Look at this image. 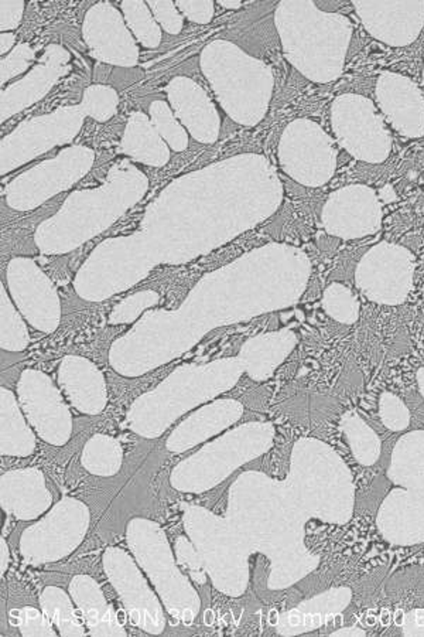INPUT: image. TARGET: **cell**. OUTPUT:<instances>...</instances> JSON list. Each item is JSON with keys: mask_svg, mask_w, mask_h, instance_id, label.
<instances>
[{"mask_svg": "<svg viewBox=\"0 0 424 637\" xmlns=\"http://www.w3.org/2000/svg\"><path fill=\"white\" fill-rule=\"evenodd\" d=\"M91 513L76 498H63L43 520L23 531L20 548L30 565L56 563L74 552L87 536Z\"/></svg>", "mask_w": 424, "mask_h": 637, "instance_id": "obj_1", "label": "cell"}, {"mask_svg": "<svg viewBox=\"0 0 424 637\" xmlns=\"http://www.w3.org/2000/svg\"><path fill=\"white\" fill-rule=\"evenodd\" d=\"M102 564L134 626L149 634L163 633L166 629L163 607L130 555L122 548L109 547L102 555Z\"/></svg>", "mask_w": 424, "mask_h": 637, "instance_id": "obj_2", "label": "cell"}, {"mask_svg": "<svg viewBox=\"0 0 424 637\" xmlns=\"http://www.w3.org/2000/svg\"><path fill=\"white\" fill-rule=\"evenodd\" d=\"M68 592L89 636H127L114 605L106 600L99 583L92 576L85 574L72 576Z\"/></svg>", "mask_w": 424, "mask_h": 637, "instance_id": "obj_3", "label": "cell"}, {"mask_svg": "<svg viewBox=\"0 0 424 637\" xmlns=\"http://www.w3.org/2000/svg\"><path fill=\"white\" fill-rule=\"evenodd\" d=\"M40 609L54 625L60 636H87L88 630L79 619L74 609V600L64 589L59 587H45L40 596Z\"/></svg>", "mask_w": 424, "mask_h": 637, "instance_id": "obj_4", "label": "cell"}, {"mask_svg": "<svg viewBox=\"0 0 424 637\" xmlns=\"http://www.w3.org/2000/svg\"><path fill=\"white\" fill-rule=\"evenodd\" d=\"M9 622L13 627L19 629L20 634L24 637L60 636L54 625L50 622L43 610L34 606H23L19 609H12L9 614Z\"/></svg>", "mask_w": 424, "mask_h": 637, "instance_id": "obj_5", "label": "cell"}, {"mask_svg": "<svg viewBox=\"0 0 424 637\" xmlns=\"http://www.w3.org/2000/svg\"><path fill=\"white\" fill-rule=\"evenodd\" d=\"M176 560L181 568L187 571V574L195 583L204 585L206 582V564L198 554V548L195 549L194 545L187 540V537L180 536L177 538Z\"/></svg>", "mask_w": 424, "mask_h": 637, "instance_id": "obj_6", "label": "cell"}, {"mask_svg": "<svg viewBox=\"0 0 424 637\" xmlns=\"http://www.w3.org/2000/svg\"><path fill=\"white\" fill-rule=\"evenodd\" d=\"M10 565V548L5 537H0V578H5Z\"/></svg>", "mask_w": 424, "mask_h": 637, "instance_id": "obj_7", "label": "cell"}, {"mask_svg": "<svg viewBox=\"0 0 424 637\" xmlns=\"http://www.w3.org/2000/svg\"><path fill=\"white\" fill-rule=\"evenodd\" d=\"M342 634H347V636H357V634L365 636L366 633H365L363 630H361V629H357V627H354V629H348V627H347V629H341V630H337V631H332V633H331V636H342Z\"/></svg>", "mask_w": 424, "mask_h": 637, "instance_id": "obj_8", "label": "cell"}, {"mask_svg": "<svg viewBox=\"0 0 424 637\" xmlns=\"http://www.w3.org/2000/svg\"><path fill=\"white\" fill-rule=\"evenodd\" d=\"M393 620L396 623V626H399L402 627L405 625V612L401 609H397L396 612H394V616H393Z\"/></svg>", "mask_w": 424, "mask_h": 637, "instance_id": "obj_9", "label": "cell"}, {"mask_svg": "<svg viewBox=\"0 0 424 637\" xmlns=\"http://www.w3.org/2000/svg\"><path fill=\"white\" fill-rule=\"evenodd\" d=\"M379 622L383 625V626H389L390 623V614H389V610L388 609H383L382 610V614L379 616Z\"/></svg>", "mask_w": 424, "mask_h": 637, "instance_id": "obj_10", "label": "cell"}, {"mask_svg": "<svg viewBox=\"0 0 424 637\" xmlns=\"http://www.w3.org/2000/svg\"><path fill=\"white\" fill-rule=\"evenodd\" d=\"M366 625H368V626H375V625H377V618H374V616H368V618H366Z\"/></svg>", "mask_w": 424, "mask_h": 637, "instance_id": "obj_11", "label": "cell"}]
</instances>
